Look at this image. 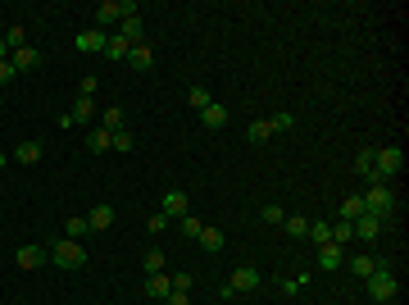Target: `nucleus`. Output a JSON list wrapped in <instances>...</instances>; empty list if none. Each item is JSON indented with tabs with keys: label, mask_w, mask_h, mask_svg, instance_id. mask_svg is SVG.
Returning <instances> with one entry per match:
<instances>
[{
	"label": "nucleus",
	"mask_w": 409,
	"mask_h": 305,
	"mask_svg": "<svg viewBox=\"0 0 409 305\" xmlns=\"http://www.w3.org/2000/svg\"><path fill=\"white\" fill-rule=\"evenodd\" d=\"M96 87H100L96 77H82V82H77V96H82V100H91V96H96Z\"/></svg>",
	"instance_id": "nucleus-40"
},
{
	"label": "nucleus",
	"mask_w": 409,
	"mask_h": 305,
	"mask_svg": "<svg viewBox=\"0 0 409 305\" xmlns=\"http://www.w3.org/2000/svg\"><path fill=\"white\" fill-rule=\"evenodd\" d=\"M5 164H10V155H5V151H0V169H5Z\"/></svg>",
	"instance_id": "nucleus-45"
},
{
	"label": "nucleus",
	"mask_w": 409,
	"mask_h": 305,
	"mask_svg": "<svg viewBox=\"0 0 409 305\" xmlns=\"http://www.w3.org/2000/svg\"><path fill=\"white\" fill-rule=\"evenodd\" d=\"M259 287V269H250V264H241V269H232V278H227V292H255Z\"/></svg>",
	"instance_id": "nucleus-8"
},
{
	"label": "nucleus",
	"mask_w": 409,
	"mask_h": 305,
	"mask_svg": "<svg viewBox=\"0 0 409 305\" xmlns=\"http://www.w3.org/2000/svg\"><path fill=\"white\" fill-rule=\"evenodd\" d=\"M160 214L169 219V223H178L182 214H191V201H187V192H164V201H160Z\"/></svg>",
	"instance_id": "nucleus-6"
},
{
	"label": "nucleus",
	"mask_w": 409,
	"mask_h": 305,
	"mask_svg": "<svg viewBox=\"0 0 409 305\" xmlns=\"http://www.w3.org/2000/svg\"><path fill=\"white\" fill-rule=\"evenodd\" d=\"M132 146H137V137H132L128 128H119V132H114V137H109V151H119V155H128Z\"/></svg>",
	"instance_id": "nucleus-24"
},
{
	"label": "nucleus",
	"mask_w": 409,
	"mask_h": 305,
	"mask_svg": "<svg viewBox=\"0 0 409 305\" xmlns=\"http://www.w3.org/2000/svg\"><path fill=\"white\" fill-rule=\"evenodd\" d=\"M86 223H91V232H105L109 223H114V205H96L86 214Z\"/></svg>",
	"instance_id": "nucleus-19"
},
{
	"label": "nucleus",
	"mask_w": 409,
	"mask_h": 305,
	"mask_svg": "<svg viewBox=\"0 0 409 305\" xmlns=\"http://www.w3.org/2000/svg\"><path fill=\"white\" fill-rule=\"evenodd\" d=\"M200 228H204V223H200L196 214H182V219H178V232H182V237H200Z\"/></svg>",
	"instance_id": "nucleus-28"
},
{
	"label": "nucleus",
	"mask_w": 409,
	"mask_h": 305,
	"mask_svg": "<svg viewBox=\"0 0 409 305\" xmlns=\"http://www.w3.org/2000/svg\"><path fill=\"white\" fill-rule=\"evenodd\" d=\"M160 305H191V301H187V292H169Z\"/></svg>",
	"instance_id": "nucleus-42"
},
{
	"label": "nucleus",
	"mask_w": 409,
	"mask_h": 305,
	"mask_svg": "<svg viewBox=\"0 0 409 305\" xmlns=\"http://www.w3.org/2000/svg\"><path fill=\"white\" fill-rule=\"evenodd\" d=\"M364 210H368V214H377V219L396 214V192H391V183H373V187H368Z\"/></svg>",
	"instance_id": "nucleus-3"
},
{
	"label": "nucleus",
	"mask_w": 409,
	"mask_h": 305,
	"mask_svg": "<svg viewBox=\"0 0 409 305\" xmlns=\"http://www.w3.org/2000/svg\"><path fill=\"white\" fill-rule=\"evenodd\" d=\"M0 59H10V46H5V33H0Z\"/></svg>",
	"instance_id": "nucleus-44"
},
{
	"label": "nucleus",
	"mask_w": 409,
	"mask_h": 305,
	"mask_svg": "<svg viewBox=\"0 0 409 305\" xmlns=\"http://www.w3.org/2000/svg\"><path fill=\"white\" fill-rule=\"evenodd\" d=\"M350 228H355V237L368 246V241H377V237H382V228H387V219H377V214H368V210H364V214H359L355 223H350Z\"/></svg>",
	"instance_id": "nucleus-7"
},
{
	"label": "nucleus",
	"mask_w": 409,
	"mask_h": 305,
	"mask_svg": "<svg viewBox=\"0 0 409 305\" xmlns=\"http://www.w3.org/2000/svg\"><path fill=\"white\" fill-rule=\"evenodd\" d=\"M64 232H68V237H82V232H91V223H86V219H68V223H64Z\"/></svg>",
	"instance_id": "nucleus-38"
},
{
	"label": "nucleus",
	"mask_w": 409,
	"mask_h": 305,
	"mask_svg": "<svg viewBox=\"0 0 409 305\" xmlns=\"http://www.w3.org/2000/svg\"><path fill=\"white\" fill-rule=\"evenodd\" d=\"M377 269H382V260H377V255H355V260H350V273H355L359 283H364V278H373Z\"/></svg>",
	"instance_id": "nucleus-17"
},
{
	"label": "nucleus",
	"mask_w": 409,
	"mask_h": 305,
	"mask_svg": "<svg viewBox=\"0 0 409 305\" xmlns=\"http://www.w3.org/2000/svg\"><path fill=\"white\" fill-rule=\"evenodd\" d=\"M341 264H345V246H336V241L318 246V269H341Z\"/></svg>",
	"instance_id": "nucleus-12"
},
{
	"label": "nucleus",
	"mask_w": 409,
	"mask_h": 305,
	"mask_svg": "<svg viewBox=\"0 0 409 305\" xmlns=\"http://www.w3.org/2000/svg\"><path fill=\"white\" fill-rule=\"evenodd\" d=\"M164 228H169V219H164L160 210H155V214H151V232H164Z\"/></svg>",
	"instance_id": "nucleus-43"
},
{
	"label": "nucleus",
	"mask_w": 409,
	"mask_h": 305,
	"mask_svg": "<svg viewBox=\"0 0 409 305\" xmlns=\"http://www.w3.org/2000/svg\"><path fill=\"white\" fill-rule=\"evenodd\" d=\"M86 151L105 155V151H109V132H105V128H96V132H91V137H86Z\"/></svg>",
	"instance_id": "nucleus-27"
},
{
	"label": "nucleus",
	"mask_w": 409,
	"mask_h": 305,
	"mask_svg": "<svg viewBox=\"0 0 409 305\" xmlns=\"http://www.w3.org/2000/svg\"><path fill=\"white\" fill-rule=\"evenodd\" d=\"M46 260H50V251H41V246H32V241L14 251V264H19V269H41Z\"/></svg>",
	"instance_id": "nucleus-9"
},
{
	"label": "nucleus",
	"mask_w": 409,
	"mask_h": 305,
	"mask_svg": "<svg viewBox=\"0 0 409 305\" xmlns=\"http://www.w3.org/2000/svg\"><path fill=\"white\" fill-rule=\"evenodd\" d=\"M10 64H14V73H28V68L41 64V55H37V46H23V50H10Z\"/></svg>",
	"instance_id": "nucleus-11"
},
{
	"label": "nucleus",
	"mask_w": 409,
	"mask_h": 305,
	"mask_svg": "<svg viewBox=\"0 0 409 305\" xmlns=\"http://www.w3.org/2000/svg\"><path fill=\"white\" fill-rule=\"evenodd\" d=\"M291 123H296V119H291L287 109H282V114H273V119H269V128H273V137H278V132H291Z\"/></svg>",
	"instance_id": "nucleus-37"
},
{
	"label": "nucleus",
	"mask_w": 409,
	"mask_h": 305,
	"mask_svg": "<svg viewBox=\"0 0 409 305\" xmlns=\"http://www.w3.org/2000/svg\"><path fill=\"white\" fill-rule=\"evenodd\" d=\"M169 278H173V292H191V287H196V273H187V269L169 273Z\"/></svg>",
	"instance_id": "nucleus-33"
},
{
	"label": "nucleus",
	"mask_w": 409,
	"mask_h": 305,
	"mask_svg": "<svg viewBox=\"0 0 409 305\" xmlns=\"http://www.w3.org/2000/svg\"><path fill=\"white\" fill-rule=\"evenodd\" d=\"M119 37H123L128 46H141V41H146V23H141V14H132V19L119 23Z\"/></svg>",
	"instance_id": "nucleus-10"
},
{
	"label": "nucleus",
	"mask_w": 409,
	"mask_h": 305,
	"mask_svg": "<svg viewBox=\"0 0 409 305\" xmlns=\"http://www.w3.org/2000/svg\"><path fill=\"white\" fill-rule=\"evenodd\" d=\"M196 241H200V246H204V251H209V255H218V251H223V232H218V228H200V237H196Z\"/></svg>",
	"instance_id": "nucleus-21"
},
{
	"label": "nucleus",
	"mask_w": 409,
	"mask_h": 305,
	"mask_svg": "<svg viewBox=\"0 0 409 305\" xmlns=\"http://www.w3.org/2000/svg\"><path fill=\"white\" fill-rule=\"evenodd\" d=\"M364 287H368V301H377V305H382V301H391V296L400 292V283H396V273H391L387 264H382V269H377L373 278H364Z\"/></svg>",
	"instance_id": "nucleus-5"
},
{
	"label": "nucleus",
	"mask_w": 409,
	"mask_h": 305,
	"mask_svg": "<svg viewBox=\"0 0 409 305\" xmlns=\"http://www.w3.org/2000/svg\"><path fill=\"white\" fill-rule=\"evenodd\" d=\"M100 55H109V59H123V64H128V55H132V46L123 41L119 33H105V50Z\"/></svg>",
	"instance_id": "nucleus-16"
},
{
	"label": "nucleus",
	"mask_w": 409,
	"mask_h": 305,
	"mask_svg": "<svg viewBox=\"0 0 409 305\" xmlns=\"http://www.w3.org/2000/svg\"><path fill=\"white\" fill-rule=\"evenodd\" d=\"M68 119H73V123H91V119H96V100H82V96H77L73 109H68Z\"/></svg>",
	"instance_id": "nucleus-20"
},
{
	"label": "nucleus",
	"mask_w": 409,
	"mask_h": 305,
	"mask_svg": "<svg viewBox=\"0 0 409 305\" xmlns=\"http://www.w3.org/2000/svg\"><path fill=\"white\" fill-rule=\"evenodd\" d=\"M310 241H318V246H327L332 241V223H310V232H305Z\"/></svg>",
	"instance_id": "nucleus-29"
},
{
	"label": "nucleus",
	"mask_w": 409,
	"mask_h": 305,
	"mask_svg": "<svg viewBox=\"0 0 409 305\" xmlns=\"http://www.w3.org/2000/svg\"><path fill=\"white\" fill-rule=\"evenodd\" d=\"M259 219H264V223H282L287 210H282V205H264V210H259Z\"/></svg>",
	"instance_id": "nucleus-39"
},
{
	"label": "nucleus",
	"mask_w": 409,
	"mask_h": 305,
	"mask_svg": "<svg viewBox=\"0 0 409 305\" xmlns=\"http://www.w3.org/2000/svg\"><path fill=\"white\" fill-rule=\"evenodd\" d=\"M128 64L137 68V73H151V68H155V50H151V46H146V41H141V46H132Z\"/></svg>",
	"instance_id": "nucleus-13"
},
{
	"label": "nucleus",
	"mask_w": 409,
	"mask_h": 305,
	"mask_svg": "<svg viewBox=\"0 0 409 305\" xmlns=\"http://www.w3.org/2000/svg\"><path fill=\"white\" fill-rule=\"evenodd\" d=\"M132 14H137L132 0H105V5L96 10V28H100V33H105V28H119V23L132 19Z\"/></svg>",
	"instance_id": "nucleus-4"
},
{
	"label": "nucleus",
	"mask_w": 409,
	"mask_h": 305,
	"mask_svg": "<svg viewBox=\"0 0 409 305\" xmlns=\"http://www.w3.org/2000/svg\"><path fill=\"white\" fill-rule=\"evenodd\" d=\"M5 46H10V50H23V46H28V28H10V33H5Z\"/></svg>",
	"instance_id": "nucleus-35"
},
{
	"label": "nucleus",
	"mask_w": 409,
	"mask_h": 305,
	"mask_svg": "<svg viewBox=\"0 0 409 305\" xmlns=\"http://www.w3.org/2000/svg\"><path fill=\"white\" fill-rule=\"evenodd\" d=\"M282 223H287L291 237H305V232H310V219H305V214H291V219H282Z\"/></svg>",
	"instance_id": "nucleus-32"
},
{
	"label": "nucleus",
	"mask_w": 409,
	"mask_h": 305,
	"mask_svg": "<svg viewBox=\"0 0 409 305\" xmlns=\"http://www.w3.org/2000/svg\"><path fill=\"white\" fill-rule=\"evenodd\" d=\"M14 160H19V164H37V160H41V142H37V137H23L19 151H14Z\"/></svg>",
	"instance_id": "nucleus-18"
},
{
	"label": "nucleus",
	"mask_w": 409,
	"mask_h": 305,
	"mask_svg": "<svg viewBox=\"0 0 409 305\" xmlns=\"http://www.w3.org/2000/svg\"><path fill=\"white\" fill-rule=\"evenodd\" d=\"M164 269H169L164 251H146V278H151V273H164Z\"/></svg>",
	"instance_id": "nucleus-31"
},
{
	"label": "nucleus",
	"mask_w": 409,
	"mask_h": 305,
	"mask_svg": "<svg viewBox=\"0 0 409 305\" xmlns=\"http://www.w3.org/2000/svg\"><path fill=\"white\" fill-rule=\"evenodd\" d=\"M77 50H86V55H96V50H105V33L100 28H86V33H77Z\"/></svg>",
	"instance_id": "nucleus-14"
},
{
	"label": "nucleus",
	"mask_w": 409,
	"mask_h": 305,
	"mask_svg": "<svg viewBox=\"0 0 409 305\" xmlns=\"http://www.w3.org/2000/svg\"><path fill=\"white\" fill-rule=\"evenodd\" d=\"M246 137H250V142H255V146H264V142H269V137H273L269 119H255V123H250V128H246Z\"/></svg>",
	"instance_id": "nucleus-25"
},
{
	"label": "nucleus",
	"mask_w": 409,
	"mask_h": 305,
	"mask_svg": "<svg viewBox=\"0 0 409 305\" xmlns=\"http://www.w3.org/2000/svg\"><path fill=\"white\" fill-rule=\"evenodd\" d=\"M355 174H359V178H373V151H368V146L355 155Z\"/></svg>",
	"instance_id": "nucleus-30"
},
{
	"label": "nucleus",
	"mask_w": 409,
	"mask_h": 305,
	"mask_svg": "<svg viewBox=\"0 0 409 305\" xmlns=\"http://www.w3.org/2000/svg\"><path fill=\"white\" fill-rule=\"evenodd\" d=\"M50 264H55V269H82V264H86L82 241H73V237L55 241V246H50Z\"/></svg>",
	"instance_id": "nucleus-2"
},
{
	"label": "nucleus",
	"mask_w": 409,
	"mask_h": 305,
	"mask_svg": "<svg viewBox=\"0 0 409 305\" xmlns=\"http://www.w3.org/2000/svg\"><path fill=\"white\" fill-rule=\"evenodd\" d=\"M405 169V155H400V146H387V151H373V178L368 183H391V178Z\"/></svg>",
	"instance_id": "nucleus-1"
},
{
	"label": "nucleus",
	"mask_w": 409,
	"mask_h": 305,
	"mask_svg": "<svg viewBox=\"0 0 409 305\" xmlns=\"http://www.w3.org/2000/svg\"><path fill=\"white\" fill-rule=\"evenodd\" d=\"M187 100H191L196 109H204V105H214V96H209V87H191V91H187Z\"/></svg>",
	"instance_id": "nucleus-36"
},
{
	"label": "nucleus",
	"mask_w": 409,
	"mask_h": 305,
	"mask_svg": "<svg viewBox=\"0 0 409 305\" xmlns=\"http://www.w3.org/2000/svg\"><path fill=\"white\" fill-rule=\"evenodd\" d=\"M350 237H355V228H350L345 219H336V223H332V241H336V246H345Z\"/></svg>",
	"instance_id": "nucleus-34"
},
{
	"label": "nucleus",
	"mask_w": 409,
	"mask_h": 305,
	"mask_svg": "<svg viewBox=\"0 0 409 305\" xmlns=\"http://www.w3.org/2000/svg\"><path fill=\"white\" fill-rule=\"evenodd\" d=\"M359 214H364V196H345L341 201V219H345V223H355Z\"/></svg>",
	"instance_id": "nucleus-26"
},
{
	"label": "nucleus",
	"mask_w": 409,
	"mask_h": 305,
	"mask_svg": "<svg viewBox=\"0 0 409 305\" xmlns=\"http://www.w3.org/2000/svg\"><path fill=\"white\" fill-rule=\"evenodd\" d=\"M200 123H204V128H223V123H227V109L223 105H204L200 109Z\"/></svg>",
	"instance_id": "nucleus-23"
},
{
	"label": "nucleus",
	"mask_w": 409,
	"mask_h": 305,
	"mask_svg": "<svg viewBox=\"0 0 409 305\" xmlns=\"http://www.w3.org/2000/svg\"><path fill=\"white\" fill-rule=\"evenodd\" d=\"M100 128H105L109 137H114V132L123 128V109H119V105H109V109H100Z\"/></svg>",
	"instance_id": "nucleus-22"
},
{
	"label": "nucleus",
	"mask_w": 409,
	"mask_h": 305,
	"mask_svg": "<svg viewBox=\"0 0 409 305\" xmlns=\"http://www.w3.org/2000/svg\"><path fill=\"white\" fill-rule=\"evenodd\" d=\"M5 82H14V64L10 59H0V87H5Z\"/></svg>",
	"instance_id": "nucleus-41"
},
{
	"label": "nucleus",
	"mask_w": 409,
	"mask_h": 305,
	"mask_svg": "<svg viewBox=\"0 0 409 305\" xmlns=\"http://www.w3.org/2000/svg\"><path fill=\"white\" fill-rule=\"evenodd\" d=\"M169 292H173V278H169V273H151V278H146V296H151V301H164Z\"/></svg>",
	"instance_id": "nucleus-15"
}]
</instances>
